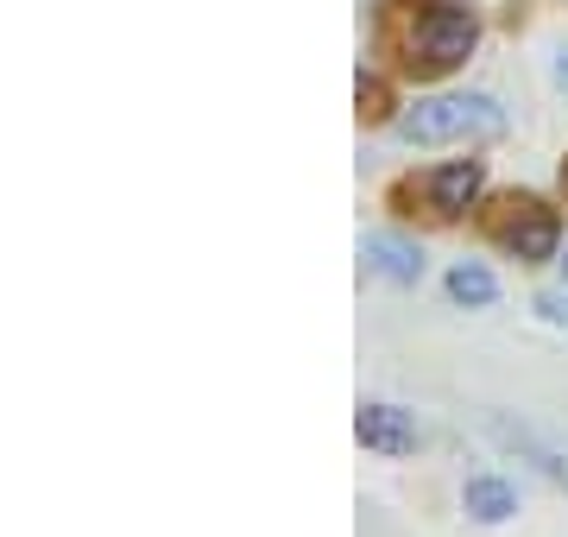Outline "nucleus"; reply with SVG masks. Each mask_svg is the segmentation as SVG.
I'll return each mask as SVG.
<instances>
[{"label": "nucleus", "instance_id": "11", "mask_svg": "<svg viewBox=\"0 0 568 537\" xmlns=\"http://www.w3.org/2000/svg\"><path fill=\"white\" fill-rule=\"evenodd\" d=\"M537 316H544V323H568V291H544V297H537Z\"/></svg>", "mask_w": 568, "mask_h": 537}, {"label": "nucleus", "instance_id": "10", "mask_svg": "<svg viewBox=\"0 0 568 537\" xmlns=\"http://www.w3.org/2000/svg\"><path fill=\"white\" fill-rule=\"evenodd\" d=\"M361 114H366V121H379V114H386V83H379V77H361Z\"/></svg>", "mask_w": 568, "mask_h": 537}, {"label": "nucleus", "instance_id": "9", "mask_svg": "<svg viewBox=\"0 0 568 537\" xmlns=\"http://www.w3.org/2000/svg\"><path fill=\"white\" fill-rule=\"evenodd\" d=\"M499 436H511V443H525V449L537 455V468H544L549 480H562V487H568V455H562V449H549V443H537V436H525V430H511V424H499Z\"/></svg>", "mask_w": 568, "mask_h": 537}, {"label": "nucleus", "instance_id": "6", "mask_svg": "<svg viewBox=\"0 0 568 537\" xmlns=\"http://www.w3.org/2000/svg\"><path fill=\"white\" fill-rule=\"evenodd\" d=\"M361 260H373V266L392 278V285H417V278H424V253L410 247L405 234H366V241H361Z\"/></svg>", "mask_w": 568, "mask_h": 537}, {"label": "nucleus", "instance_id": "13", "mask_svg": "<svg viewBox=\"0 0 568 537\" xmlns=\"http://www.w3.org/2000/svg\"><path fill=\"white\" fill-rule=\"evenodd\" d=\"M556 260H562V278H568V253H556Z\"/></svg>", "mask_w": 568, "mask_h": 537}, {"label": "nucleus", "instance_id": "12", "mask_svg": "<svg viewBox=\"0 0 568 537\" xmlns=\"http://www.w3.org/2000/svg\"><path fill=\"white\" fill-rule=\"evenodd\" d=\"M549 77H556V89L568 95V51H556V70H549Z\"/></svg>", "mask_w": 568, "mask_h": 537}, {"label": "nucleus", "instance_id": "8", "mask_svg": "<svg viewBox=\"0 0 568 537\" xmlns=\"http://www.w3.org/2000/svg\"><path fill=\"white\" fill-rule=\"evenodd\" d=\"M448 297H455V304H467V311H480V304H493V297H499V278H493L480 260H462V266H448Z\"/></svg>", "mask_w": 568, "mask_h": 537}, {"label": "nucleus", "instance_id": "2", "mask_svg": "<svg viewBox=\"0 0 568 537\" xmlns=\"http://www.w3.org/2000/svg\"><path fill=\"white\" fill-rule=\"evenodd\" d=\"M392 133L405 145H448L467 140V133H499V102L493 95H436V102H417L410 114H398Z\"/></svg>", "mask_w": 568, "mask_h": 537}, {"label": "nucleus", "instance_id": "4", "mask_svg": "<svg viewBox=\"0 0 568 537\" xmlns=\"http://www.w3.org/2000/svg\"><path fill=\"white\" fill-rule=\"evenodd\" d=\"M480 184H487V165H480V159H455V165L429 171V209L455 222V215H467V209H474Z\"/></svg>", "mask_w": 568, "mask_h": 537}, {"label": "nucleus", "instance_id": "7", "mask_svg": "<svg viewBox=\"0 0 568 537\" xmlns=\"http://www.w3.org/2000/svg\"><path fill=\"white\" fill-rule=\"evenodd\" d=\"M462 506L474 525H506L511 513H518V494H511L506 480H493V475H474L462 487Z\"/></svg>", "mask_w": 568, "mask_h": 537}, {"label": "nucleus", "instance_id": "1", "mask_svg": "<svg viewBox=\"0 0 568 537\" xmlns=\"http://www.w3.org/2000/svg\"><path fill=\"white\" fill-rule=\"evenodd\" d=\"M386 32L410 77H448L480 44V26L462 0H386Z\"/></svg>", "mask_w": 568, "mask_h": 537}, {"label": "nucleus", "instance_id": "5", "mask_svg": "<svg viewBox=\"0 0 568 537\" xmlns=\"http://www.w3.org/2000/svg\"><path fill=\"white\" fill-rule=\"evenodd\" d=\"M354 436H361L366 449H379V455H410L417 449V424H410V412H398V405H361Z\"/></svg>", "mask_w": 568, "mask_h": 537}, {"label": "nucleus", "instance_id": "14", "mask_svg": "<svg viewBox=\"0 0 568 537\" xmlns=\"http://www.w3.org/2000/svg\"><path fill=\"white\" fill-rule=\"evenodd\" d=\"M562 190H568V165H562Z\"/></svg>", "mask_w": 568, "mask_h": 537}, {"label": "nucleus", "instance_id": "3", "mask_svg": "<svg viewBox=\"0 0 568 537\" xmlns=\"http://www.w3.org/2000/svg\"><path fill=\"white\" fill-rule=\"evenodd\" d=\"M487 234L511 253V260H525V266L556 260V247H562V222H556V209H544L537 196H506V203H493Z\"/></svg>", "mask_w": 568, "mask_h": 537}]
</instances>
